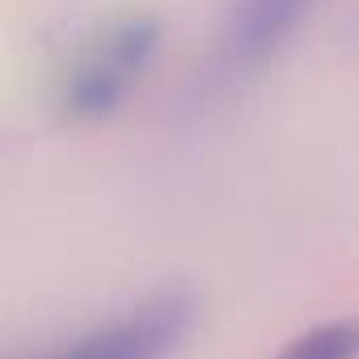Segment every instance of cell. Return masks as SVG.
Listing matches in <instances>:
<instances>
[{
    "mask_svg": "<svg viewBox=\"0 0 359 359\" xmlns=\"http://www.w3.org/2000/svg\"><path fill=\"white\" fill-rule=\"evenodd\" d=\"M161 51V18L148 9H127L106 18L85 34V43L68 55L55 102L68 123H102L110 118L144 81Z\"/></svg>",
    "mask_w": 359,
    "mask_h": 359,
    "instance_id": "1",
    "label": "cell"
},
{
    "mask_svg": "<svg viewBox=\"0 0 359 359\" xmlns=\"http://www.w3.org/2000/svg\"><path fill=\"white\" fill-rule=\"evenodd\" d=\"M191 330H195V300L169 287L89 330L51 359H169L191 338Z\"/></svg>",
    "mask_w": 359,
    "mask_h": 359,
    "instance_id": "2",
    "label": "cell"
},
{
    "mask_svg": "<svg viewBox=\"0 0 359 359\" xmlns=\"http://www.w3.org/2000/svg\"><path fill=\"white\" fill-rule=\"evenodd\" d=\"M313 0H233L224 22V60L241 72L271 64L300 30Z\"/></svg>",
    "mask_w": 359,
    "mask_h": 359,
    "instance_id": "3",
    "label": "cell"
},
{
    "mask_svg": "<svg viewBox=\"0 0 359 359\" xmlns=\"http://www.w3.org/2000/svg\"><path fill=\"white\" fill-rule=\"evenodd\" d=\"M275 359H359V321L338 317L296 334Z\"/></svg>",
    "mask_w": 359,
    "mask_h": 359,
    "instance_id": "4",
    "label": "cell"
}]
</instances>
